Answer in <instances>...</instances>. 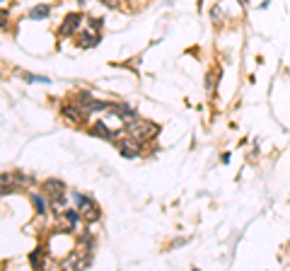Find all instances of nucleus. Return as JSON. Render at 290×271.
<instances>
[{
  "mask_svg": "<svg viewBox=\"0 0 290 271\" xmlns=\"http://www.w3.org/2000/svg\"><path fill=\"white\" fill-rule=\"evenodd\" d=\"M123 133L131 136V138H136L138 143H150L157 138L160 133V126L155 124V121H148V119H140V117H133L126 121V126H123Z\"/></svg>",
  "mask_w": 290,
  "mask_h": 271,
  "instance_id": "1",
  "label": "nucleus"
},
{
  "mask_svg": "<svg viewBox=\"0 0 290 271\" xmlns=\"http://www.w3.org/2000/svg\"><path fill=\"white\" fill-rule=\"evenodd\" d=\"M63 117L68 119V121H73V124H82V121H87L90 111H87L85 104L73 102V104H66V107H63Z\"/></svg>",
  "mask_w": 290,
  "mask_h": 271,
  "instance_id": "2",
  "label": "nucleus"
},
{
  "mask_svg": "<svg viewBox=\"0 0 290 271\" xmlns=\"http://www.w3.org/2000/svg\"><path fill=\"white\" fill-rule=\"evenodd\" d=\"M80 25H82V15H80V12H70V15H66L63 25H60L58 36H60V39H66V36H73V34L80 29Z\"/></svg>",
  "mask_w": 290,
  "mask_h": 271,
  "instance_id": "3",
  "label": "nucleus"
},
{
  "mask_svg": "<svg viewBox=\"0 0 290 271\" xmlns=\"http://www.w3.org/2000/svg\"><path fill=\"white\" fill-rule=\"evenodd\" d=\"M116 145H119V152L123 158H138L140 150H143V143H138L136 138H131V136H126V133H123L121 141H116Z\"/></svg>",
  "mask_w": 290,
  "mask_h": 271,
  "instance_id": "4",
  "label": "nucleus"
},
{
  "mask_svg": "<svg viewBox=\"0 0 290 271\" xmlns=\"http://www.w3.org/2000/svg\"><path fill=\"white\" fill-rule=\"evenodd\" d=\"M44 189H46L49 201H53V199H63V196H66V184H63L60 179H46V182H44Z\"/></svg>",
  "mask_w": 290,
  "mask_h": 271,
  "instance_id": "5",
  "label": "nucleus"
},
{
  "mask_svg": "<svg viewBox=\"0 0 290 271\" xmlns=\"http://www.w3.org/2000/svg\"><path fill=\"white\" fill-rule=\"evenodd\" d=\"M80 216H82V220H85V223H94V220L102 218V211H99V206H97V203L90 199V201H87L85 206L80 208Z\"/></svg>",
  "mask_w": 290,
  "mask_h": 271,
  "instance_id": "6",
  "label": "nucleus"
},
{
  "mask_svg": "<svg viewBox=\"0 0 290 271\" xmlns=\"http://www.w3.org/2000/svg\"><path fill=\"white\" fill-rule=\"evenodd\" d=\"M99 39H102V36H99V32H90V29H87V32H80V36H77V44H80L82 49H92V46H97V44H99Z\"/></svg>",
  "mask_w": 290,
  "mask_h": 271,
  "instance_id": "7",
  "label": "nucleus"
},
{
  "mask_svg": "<svg viewBox=\"0 0 290 271\" xmlns=\"http://www.w3.org/2000/svg\"><path fill=\"white\" fill-rule=\"evenodd\" d=\"M29 20H49L51 17V5H34L29 8Z\"/></svg>",
  "mask_w": 290,
  "mask_h": 271,
  "instance_id": "8",
  "label": "nucleus"
},
{
  "mask_svg": "<svg viewBox=\"0 0 290 271\" xmlns=\"http://www.w3.org/2000/svg\"><path fill=\"white\" fill-rule=\"evenodd\" d=\"M92 133L99 136V138H107V141H116V136L111 133L109 126H107L104 121H97V124H94V126H92Z\"/></svg>",
  "mask_w": 290,
  "mask_h": 271,
  "instance_id": "9",
  "label": "nucleus"
},
{
  "mask_svg": "<svg viewBox=\"0 0 290 271\" xmlns=\"http://www.w3.org/2000/svg\"><path fill=\"white\" fill-rule=\"evenodd\" d=\"M29 199H32V203L36 206V213H39V216H46V213H49V211H46V201H44L42 194H32Z\"/></svg>",
  "mask_w": 290,
  "mask_h": 271,
  "instance_id": "10",
  "label": "nucleus"
},
{
  "mask_svg": "<svg viewBox=\"0 0 290 271\" xmlns=\"http://www.w3.org/2000/svg\"><path fill=\"white\" fill-rule=\"evenodd\" d=\"M42 254H44L42 247H39V249H34V252L29 254V264H32V266H36V269L42 266Z\"/></svg>",
  "mask_w": 290,
  "mask_h": 271,
  "instance_id": "11",
  "label": "nucleus"
},
{
  "mask_svg": "<svg viewBox=\"0 0 290 271\" xmlns=\"http://www.w3.org/2000/svg\"><path fill=\"white\" fill-rule=\"evenodd\" d=\"M73 199H75V203H77V211H80V208H82V206L90 201V196H82L80 191H73Z\"/></svg>",
  "mask_w": 290,
  "mask_h": 271,
  "instance_id": "12",
  "label": "nucleus"
},
{
  "mask_svg": "<svg viewBox=\"0 0 290 271\" xmlns=\"http://www.w3.org/2000/svg\"><path fill=\"white\" fill-rule=\"evenodd\" d=\"M10 25V12L8 10H0V29H5Z\"/></svg>",
  "mask_w": 290,
  "mask_h": 271,
  "instance_id": "13",
  "label": "nucleus"
},
{
  "mask_svg": "<svg viewBox=\"0 0 290 271\" xmlns=\"http://www.w3.org/2000/svg\"><path fill=\"white\" fill-rule=\"evenodd\" d=\"M102 5H107V8H111V10H116V8H121V0H99Z\"/></svg>",
  "mask_w": 290,
  "mask_h": 271,
  "instance_id": "14",
  "label": "nucleus"
},
{
  "mask_svg": "<svg viewBox=\"0 0 290 271\" xmlns=\"http://www.w3.org/2000/svg\"><path fill=\"white\" fill-rule=\"evenodd\" d=\"M27 83H49V78H39V75H25Z\"/></svg>",
  "mask_w": 290,
  "mask_h": 271,
  "instance_id": "15",
  "label": "nucleus"
},
{
  "mask_svg": "<svg viewBox=\"0 0 290 271\" xmlns=\"http://www.w3.org/2000/svg\"><path fill=\"white\" fill-rule=\"evenodd\" d=\"M211 15H213V22H215V25H218V22H220V5H215V8H213V12H211Z\"/></svg>",
  "mask_w": 290,
  "mask_h": 271,
  "instance_id": "16",
  "label": "nucleus"
}]
</instances>
